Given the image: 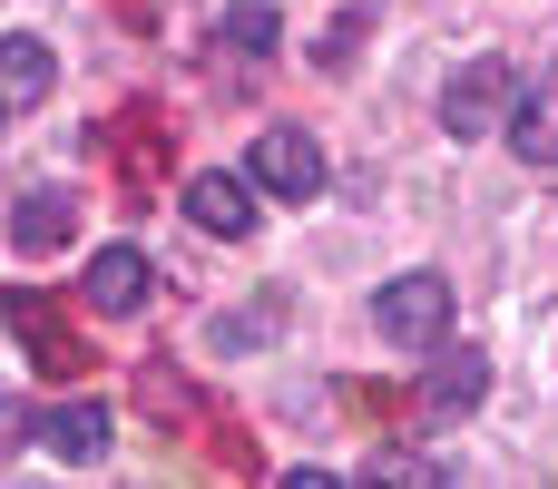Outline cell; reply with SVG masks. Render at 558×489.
Wrapping results in <instances>:
<instances>
[{
	"label": "cell",
	"mask_w": 558,
	"mask_h": 489,
	"mask_svg": "<svg viewBox=\"0 0 558 489\" xmlns=\"http://www.w3.org/2000/svg\"><path fill=\"white\" fill-rule=\"evenodd\" d=\"M373 333H383L392 353H432V343H451V274H432V265L392 274V284L373 294Z\"/></svg>",
	"instance_id": "cell-1"
},
{
	"label": "cell",
	"mask_w": 558,
	"mask_h": 489,
	"mask_svg": "<svg viewBox=\"0 0 558 489\" xmlns=\"http://www.w3.org/2000/svg\"><path fill=\"white\" fill-rule=\"evenodd\" d=\"M275 0H226V20H216V49H235V59H275Z\"/></svg>",
	"instance_id": "cell-11"
},
{
	"label": "cell",
	"mask_w": 558,
	"mask_h": 489,
	"mask_svg": "<svg viewBox=\"0 0 558 489\" xmlns=\"http://www.w3.org/2000/svg\"><path fill=\"white\" fill-rule=\"evenodd\" d=\"M49 88H59V49L29 39V29H10V39H0V118H29Z\"/></svg>",
	"instance_id": "cell-8"
},
{
	"label": "cell",
	"mask_w": 558,
	"mask_h": 489,
	"mask_svg": "<svg viewBox=\"0 0 558 489\" xmlns=\"http://www.w3.org/2000/svg\"><path fill=\"white\" fill-rule=\"evenodd\" d=\"M265 333H275V304H235V314L206 323V353H245V343H265Z\"/></svg>",
	"instance_id": "cell-13"
},
{
	"label": "cell",
	"mask_w": 558,
	"mask_h": 489,
	"mask_svg": "<svg viewBox=\"0 0 558 489\" xmlns=\"http://www.w3.org/2000/svg\"><path fill=\"white\" fill-rule=\"evenodd\" d=\"M69 225H78V196H69V186H29V196L10 206V245H20V255L69 245Z\"/></svg>",
	"instance_id": "cell-10"
},
{
	"label": "cell",
	"mask_w": 558,
	"mask_h": 489,
	"mask_svg": "<svg viewBox=\"0 0 558 489\" xmlns=\"http://www.w3.org/2000/svg\"><path fill=\"white\" fill-rule=\"evenodd\" d=\"M29 441H39L59 470H88V461H108V402H98V392H78V402H49Z\"/></svg>",
	"instance_id": "cell-5"
},
{
	"label": "cell",
	"mask_w": 558,
	"mask_h": 489,
	"mask_svg": "<svg viewBox=\"0 0 558 489\" xmlns=\"http://www.w3.org/2000/svg\"><path fill=\"white\" fill-rule=\"evenodd\" d=\"M520 88H530V78H520L510 59H471V69L441 88V127H451L461 147H471V137H510V108H520Z\"/></svg>",
	"instance_id": "cell-2"
},
{
	"label": "cell",
	"mask_w": 558,
	"mask_h": 489,
	"mask_svg": "<svg viewBox=\"0 0 558 489\" xmlns=\"http://www.w3.org/2000/svg\"><path fill=\"white\" fill-rule=\"evenodd\" d=\"M373 480H451V461H422V451H383V461H373Z\"/></svg>",
	"instance_id": "cell-14"
},
{
	"label": "cell",
	"mask_w": 558,
	"mask_h": 489,
	"mask_svg": "<svg viewBox=\"0 0 558 489\" xmlns=\"http://www.w3.org/2000/svg\"><path fill=\"white\" fill-rule=\"evenodd\" d=\"M186 225H196V235H226V245H245V235H255V176H226V167H206V176L186 186Z\"/></svg>",
	"instance_id": "cell-6"
},
{
	"label": "cell",
	"mask_w": 558,
	"mask_h": 489,
	"mask_svg": "<svg viewBox=\"0 0 558 489\" xmlns=\"http://www.w3.org/2000/svg\"><path fill=\"white\" fill-rule=\"evenodd\" d=\"M490 402V353H451V343H432V372H422V412L432 421H451V412H481Z\"/></svg>",
	"instance_id": "cell-7"
},
{
	"label": "cell",
	"mask_w": 558,
	"mask_h": 489,
	"mask_svg": "<svg viewBox=\"0 0 558 489\" xmlns=\"http://www.w3.org/2000/svg\"><path fill=\"white\" fill-rule=\"evenodd\" d=\"M245 176H255L265 196H294V206H304V196H324V147H314L304 127H265L255 157H245Z\"/></svg>",
	"instance_id": "cell-3"
},
{
	"label": "cell",
	"mask_w": 558,
	"mask_h": 489,
	"mask_svg": "<svg viewBox=\"0 0 558 489\" xmlns=\"http://www.w3.org/2000/svg\"><path fill=\"white\" fill-rule=\"evenodd\" d=\"M78 294H88V314L128 323V314H147V294H157V265H147L137 245H98L88 274H78Z\"/></svg>",
	"instance_id": "cell-4"
},
{
	"label": "cell",
	"mask_w": 558,
	"mask_h": 489,
	"mask_svg": "<svg viewBox=\"0 0 558 489\" xmlns=\"http://www.w3.org/2000/svg\"><path fill=\"white\" fill-rule=\"evenodd\" d=\"M363 29H373V10H363V0H353V10H333V20H324V39H314V69H353Z\"/></svg>",
	"instance_id": "cell-12"
},
{
	"label": "cell",
	"mask_w": 558,
	"mask_h": 489,
	"mask_svg": "<svg viewBox=\"0 0 558 489\" xmlns=\"http://www.w3.org/2000/svg\"><path fill=\"white\" fill-rule=\"evenodd\" d=\"M510 157L539 167V176H558V69L539 88H520V108H510Z\"/></svg>",
	"instance_id": "cell-9"
},
{
	"label": "cell",
	"mask_w": 558,
	"mask_h": 489,
	"mask_svg": "<svg viewBox=\"0 0 558 489\" xmlns=\"http://www.w3.org/2000/svg\"><path fill=\"white\" fill-rule=\"evenodd\" d=\"M29 431H39V421H29V402H20V392H0V451H20Z\"/></svg>",
	"instance_id": "cell-15"
}]
</instances>
